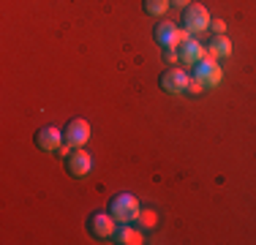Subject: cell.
I'll list each match as a JSON object with an SVG mask.
<instances>
[{
	"label": "cell",
	"instance_id": "obj_11",
	"mask_svg": "<svg viewBox=\"0 0 256 245\" xmlns=\"http://www.w3.org/2000/svg\"><path fill=\"white\" fill-rule=\"evenodd\" d=\"M112 242H118V245H142V232H136V229H131V224H118L114 226V232H112Z\"/></svg>",
	"mask_w": 256,
	"mask_h": 245
},
{
	"label": "cell",
	"instance_id": "obj_16",
	"mask_svg": "<svg viewBox=\"0 0 256 245\" xmlns=\"http://www.w3.org/2000/svg\"><path fill=\"white\" fill-rule=\"evenodd\" d=\"M202 90H204V84L199 82V79H194V76H191V82H188V90H186V93H191V96H199Z\"/></svg>",
	"mask_w": 256,
	"mask_h": 245
},
{
	"label": "cell",
	"instance_id": "obj_14",
	"mask_svg": "<svg viewBox=\"0 0 256 245\" xmlns=\"http://www.w3.org/2000/svg\"><path fill=\"white\" fill-rule=\"evenodd\" d=\"M136 224L142 226V229H156V224H158V212L156 210H139V218H136Z\"/></svg>",
	"mask_w": 256,
	"mask_h": 245
},
{
	"label": "cell",
	"instance_id": "obj_15",
	"mask_svg": "<svg viewBox=\"0 0 256 245\" xmlns=\"http://www.w3.org/2000/svg\"><path fill=\"white\" fill-rule=\"evenodd\" d=\"M210 30H212V36H224L226 33V22L224 20H210Z\"/></svg>",
	"mask_w": 256,
	"mask_h": 245
},
{
	"label": "cell",
	"instance_id": "obj_1",
	"mask_svg": "<svg viewBox=\"0 0 256 245\" xmlns=\"http://www.w3.org/2000/svg\"><path fill=\"white\" fill-rule=\"evenodd\" d=\"M109 216H112L118 224H136V218H139V199L134 194H118V196H112L109 199Z\"/></svg>",
	"mask_w": 256,
	"mask_h": 245
},
{
	"label": "cell",
	"instance_id": "obj_12",
	"mask_svg": "<svg viewBox=\"0 0 256 245\" xmlns=\"http://www.w3.org/2000/svg\"><path fill=\"white\" fill-rule=\"evenodd\" d=\"M232 54V41L226 38V36H212L210 46H207V58L212 60H224Z\"/></svg>",
	"mask_w": 256,
	"mask_h": 245
},
{
	"label": "cell",
	"instance_id": "obj_9",
	"mask_svg": "<svg viewBox=\"0 0 256 245\" xmlns=\"http://www.w3.org/2000/svg\"><path fill=\"white\" fill-rule=\"evenodd\" d=\"M182 36H186V30H180L178 24H172V22H158L156 30H153V38L161 49H178Z\"/></svg>",
	"mask_w": 256,
	"mask_h": 245
},
{
	"label": "cell",
	"instance_id": "obj_18",
	"mask_svg": "<svg viewBox=\"0 0 256 245\" xmlns=\"http://www.w3.org/2000/svg\"><path fill=\"white\" fill-rule=\"evenodd\" d=\"M172 3V8H186V6H191V0H169Z\"/></svg>",
	"mask_w": 256,
	"mask_h": 245
},
{
	"label": "cell",
	"instance_id": "obj_4",
	"mask_svg": "<svg viewBox=\"0 0 256 245\" xmlns=\"http://www.w3.org/2000/svg\"><path fill=\"white\" fill-rule=\"evenodd\" d=\"M191 76H194V79H199V82L204 84V90H207V88H218V84H221L224 71H221V66H218L212 58H202L196 66H194Z\"/></svg>",
	"mask_w": 256,
	"mask_h": 245
},
{
	"label": "cell",
	"instance_id": "obj_2",
	"mask_svg": "<svg viewBox=\"0 0 256 245\" xmlns=\"http://www.w3.org/2000/svg\"><path fill=\"white\" fill-rule=\"evenodd\" d=\"M182 30H186V33H191V36L210 30V14H207L204 6L191 3V6H186V8H182Z\"/></svg>",
	"mask_w": 256,
	"mask_h": 245
},
{
	"label": "cell",
	"instance_id": "obj_6",
	"mask_svg": "<svg viewBox=\"0 0 256 245\" xmlns=\"http://www.w3.org/2000/svg\"><path fill=\"white\" fill-rule=\"evenodd\" d=\"M202 58H207V49L199 44L191 33H186V36H182V41L178 44V63H182V66H196Z\"/></svg>",
	"mask_w": 256,
	"mask_h": 245
},
{
	"label": "cell",
	"instance_id": "obj_17",
	"mask_svg": "<svg viewBox=\"0 0 256 245\" xmlns=\"http://www.w3.org/2000/svg\"><path fill=\"white\" fill-rule=\"evenodd\" d=\"M174 60H178V49H164V63L172 66Z\"/></svg>",
	"mask_w": 256,
	"mask_h": 245
},
{
	"label": "cell",
	"instance_id": "obj_3",
	"mask_svg": "<svg viewBox=\"0 0 256 245\" xmlns=\"http://www.w3.org/2000/svg\"><path fill=\"white\" fill-rule=\"evenodd\" d=\"M66 172H68L74 180H84V177L93 172V156H90L84 147H74V150L66 156Z\"/></svg>",
	"mask_w": 256,
	"mask_h": 245
},
{
	"label": "cell",
	"instance_id": "obj_5",
	"mask_svg": "<svg viewBox=\"0 0 256 245\" xmlns=\"http://www.w3.org/2000/svg\"><path fill=\"white\" fill-rule=\"evenodd\" d=\"M88 234L90 237H96V240H112V232H114V226H118V220H114L112 216H109V210L104 212H93V216L88 218Z\"/></svg>",
	"mask_w": 256,
	"mask_h": 245
},
{
	"label": "cell",
	"instance_id": "obj_10",
	"mask_svg": "<svg viewBox=\"0 0 256 245\" xmlns=\"http://www.w3.org/2000/svg\"><path fill=\"white\" fill-rule=\"evenodd\" d=\"M33 142H36V147H38V150H44V152H58L60 144L66 142L63 128H54V126L38 128V131H36V136H33Z\"/></svg>",
	"mask_w": 256,
	"mask_h": 245
},
{
	"label": "cell",
	"instance_id": "obj_13",
	"mask_svg": "<svg viewBox=\"0 0 256 245\" xmlns=\"http://www.w3.org/2000/svg\"><path fill=\"white\" fill-rule=\"evenodd\" d=\"M166 8H172L169 0H142V11L148 16H164V14H166Z\"/></svg>",
	"mask_w": 256,
	"mask_h": 245
},
{
	"label": "cell",
	"instance_id": "obj_7",
	"mask_svg": "<svg viewBox=\"0 0 256 245\" xmlns=\"http://www.w3.org/2000/svg\"><path fill=\"white\" fill-rule=\"evenodd\" d=\"M188 82H191V76H188L182 68H166L161 76H158V88H161L164 93H172V96L186 93Z\"/></svg>",
	"mask_w": 256,
	"mask_h": 245
},
{
	"label": "cell",
	"instance_id": "obj_8",
	"mask_svg": "<svg viewBox=\"0 0 256 245\" xmlns=\"http://www.w3.org/2000/svg\"><path fill=\"white\" fill-rule=\"evenodd\" d=\"M63 136H66V144L84 147V144H88V139H90V122L84 118H71L63 126Z\"/></svg>",
	"mask_w": 256,
	"mask_h": 245
}]
</instances>
